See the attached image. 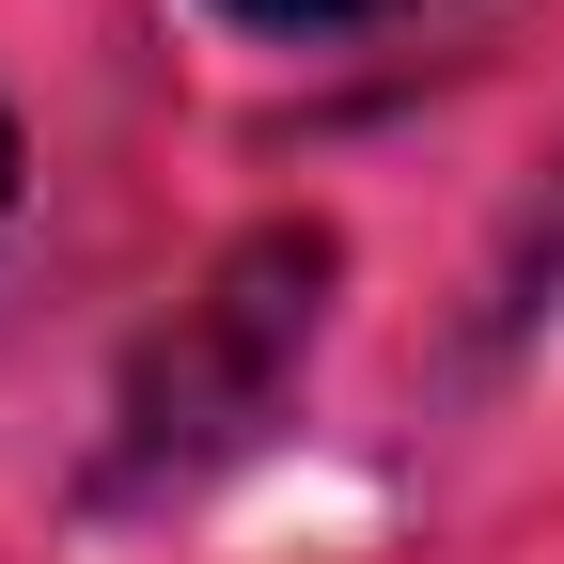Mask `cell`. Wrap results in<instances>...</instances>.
<instances>
[{"label":"cell","instance_id":"1","mask_svg":"<svg viewBox=\"0 0 564 564\" xmlns=\"http://www.w3.org/2000/svg\"><path fill=\"white\" fill-rule=\"evenodd\" d=\"M329 282H345L329 220H251L158 329H141V361L110 392V440H95V502H188V486H220L236 455H267L282 408H299V377H314Z\"/></svg>","mask_w":564,"mask_h":564},{"label":"cell","instance_id":"2","mask_svg":"<svg viewBox=\"0 0 564 564\" xmlns=\"http://www.w3.org/2000/svg\"><path fill=\"white\" fill-rule=\"evenodd\" d=\"M236 32H361V17H408V0H220Z\"/></svg>","mask_w":564,"mask_h":564},{"label":"cell","instance_id":"3","mask_svg":"<svg viewBox=\"0 0 564 564\" xmlns=\"http://www.w3.org/2000/svg\"><path fill=\"white\" fill-rule=\"evenodd\" d=\"M0 220H17V126H0Z\"/></svg>","mask_w":564,"mask_h":564}]
</instances>
